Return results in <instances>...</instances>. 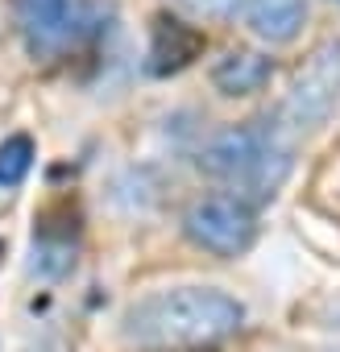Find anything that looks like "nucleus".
Here are the masks:
<instances>
[{"label":"nucleus","instance_id":"f257e3e1","mask_svg":"<svg viewBox=\"0 0 340 352\" xmlns=\"http://www.w3.org/2000/svg\"><path fill=\"white\" fill-rule=\"evenodd\" d=\"M245 307L220 286H170L137 298L120 315V340L137 352L208 348L237 336Z\"/></svg>","mask_w":340,"mask_h":352},{"label":"nucleus","instance_id":"f03ea898","mask_svg":"<svg viewBox=\"0 0 340 352\" xmlns=\"http://www.w3.org/2000/svg\"><path fill=\"white\" fill-rule=\"evenodd\" d=\"M200 170L208 179L245 191V195H274L282 187V179L290 174V153L282 149V141L270 129L257 124H237L216 133L204 149H200Z\"/></svg>","mask_w":340,"mask_h":352},{"label":"nucleus","instance_id":"7ed1b4c3","mask_svg":"<svg viewBox=\"0 0 340 352\" xmlns=\"http://www.w3.org/2000/svg\"><path fill=\"white\" fill-rule=\"evenodd\" d=\"M187 236L216 253V257H241L257 241V216L241 195H204L183 216Z\"/></svg>","mask_w":340,"mask_h":352},{"label":"nucleus","instance_id":"20e7f679","mask_svg":"<svg viewBox=\"0 0 340 352\" xmlns=\"http://www.w3.org/2000/svg\"><path fill=\"white\" fill-rule=\"evenodd\" d=\"M336 100H340V42H319L286 91L282 116L290 129H315L328 120Z\"/></svg>","mask_w":340,"mask_h":352},{"label":"nucleus","instance_id":"39448f33","mask_svg":"<svg viewBox=\"0 0 340 352\" xmlns=\"http://www.w3.org/2000/svg\"><path fill=\"white\" fill-rule=\"evenodd\" d=\"M13 13L30 54H50L67 42L71 0H13Z\"/></svg>","mask_w":340,"mask_h":352},{"label":"nucleus","instance_id":"423d86ee","mask_svg":"<svg viewBox=\"0 0 340 352\" xmlns=\"http://www.w3.org/2000/svg\"><path fill=\"white\" fill-rule=\"evenodd\" d=\"M245 21L262 42L286 46L307 21V0H245Z\"/></svg>","mask_w":340,"mask_h":352},{"label":"nucleus","instance_id":"0eeeda50","mask_svg":"<svg viewBox=\"0 0 340 352\" xmlns=\"http://www.w3.org/2000/svg\"><path fill=\"white\" fill-rule=\"evenodd\" d=\"M270 71L274 67H270L266 54H257V50H229V54L216 58L212 83H216L220 96H253V91L266 87Z\"/></svg>","mask_w":340,"mask_h":352},{"label":"nucleus","instance_id":"6e6552de","mask_svg":"<svg viewBox=\"0 0 340 352\" xmlns=\"http://www.w3.org/2000/svg\"><path fill=\"white\" fill-rule=\"evenodd\" d=\"M200 50V34L187 30L183 21H170V17H158L153 25V42H149V71L153 75H166V71H179L195 58Z\"/></svg>","mask_w":340,"mask_h":352},{"label":"nucleus","instance_id":"1a4fd4ad","mask_svg":"<svg viewBox=\"0 0 340 352\" xmlns=\"http://www.w3.org/2000/svg\"><path fill=\"white\" fill-rule=\"evenodd\" d=\"M34 166V141L25 133H13L0 141V187H17Z\"/></svg>","mask_w":340,"mask_h":352},{"label":"nucleus","instance_id":"9d476101","mask_svg":"<svg viewBox=\"0 0 340 352\" xmlns=\"http://www.w3.org/2000/svg\"><path fill=\"white\" fill-rule=\"evenodd\" d=\"M179 5L195 17H229L237 9V0H179Z\"/></svg>","mask_w":340,"mask_h":352}]
</instances>
